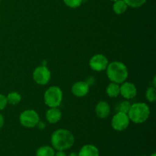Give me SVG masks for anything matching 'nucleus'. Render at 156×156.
<instances>
[{
	"instance_id": "nucleus-11",
	"label": "nucleus",
	"mask_w": 156,
	"mask_h": 156,
	"mask_svg": "<svg viewBox=\"0 0 156 156\" xmlns=\"http://www.w3.org/2000/svg\"><path fill=\"white\" fill-rule=\"evenodd\" d=\"M95 113L101 119H105L110 115L111 107L105 101H101L95 107Z\"/></svg>"
},
{
	"instance_id": "nucleus-20",
	"label": "nucleus",
	"mask_w": 156,
	"mask_h": 156,
	"mask_svg": "<svg viewBox=\"0 0 156 156\" xmlns=\"http://www.w3.org/2000/svg\"><path fill=\"white\" fill-rule=\"evenodd\" d=\"M123 1L126 2L128 7L136 9V8H140L143 6L147 0H123Z\"/></svg>"
},
{
	"instance_id": "nucleus-5",
	"label": "nucleus",
	"mask_w": 156,
	"mask_h": 156,
	"mask_svg": "<svg viewBox=\"0 0 156 156\" xmlns=\"http://www.w3.org/2000/svg\"><path fill=\"white\" fill-rule=\"evenodd\" d=\"M20 123L26 128H33L37 125L40 121V116L34 110H26L19 116Z\"/></svg>"
},
{
	"instance_id": "nucleus-6",
	"label": "nucleus",
	"mask_w": 156,
	"mask_h": 156,
	"mask_svg": "<svg viewBox=\"0 0 156 156\" xmlns=\"http://www.w3.org/2000/svg\"><path fill=\"white\" fill-rule=\"evenodd\" d=\"M51 73L46 66L42 65L37 67L33 73V79L37 85H45L50 82Z\"/></svg>"
},
{
	"instance_id": "nucleus-24",
	"label": "nucleus",
	"mask_w": 156,
	"mask_h": 156,
	"mask_svg": "<svg viewBox=\"0 0 156 156\" xmlns=\"http://www.w3.org/2000/svg\"><path fill=\"white\" fill-rule=\"evenodd\" d=\"M37 126H38V128L41 129H43L45 128V124H44V122H42V121H39V123H37Z\"/></svg>"
},
{
	"instance_id": "nucleus-1",
	"label": "nucleus",
	"mask_w": 156,
	"mask_h": 156,
	"mask_svg": "<svg viewBox=\"0 0 156 156\" xmlns=\"http://www.w3.org/2000/svg\"><path fill=\"white\" fill-rule=\"evenodd\" d=\"M75 137L71 131L66 129H59L54 131L51 136V144L57 151H65L74 145Z\"/></svg>"
},
{
	"instance_id": "nucleus-14",
	"label": "nucleus",
	"mask_w": 156,
	"mask_h": 156,
	"mask_svg": "<svg viewBox=\"0 0 156 156\" xmlns=\"http://www.w3.org/2000/svg\"><path fill=\"white\" fill-rule=\"evenodd\" d=\"M106 93L110 98H117L120 94V85L111 82L106 88Z\"/></svg>"
},
{
	"instance_id": "nucleus-23",
	"label": "nucleus",
	"mask_w": 156,
	"mask_h": 156,
	"mask_svg": "<svg viewBox=\"0 0 156 156\" xmlns=\"http://www.w3.org/2000/svg\"><path fill=\"white\" fill-rule=\"evenodd\" d=\"M4 123H5V120L3 116L0 114V129L2 128V126H4Z\"/></svg>"
},
{
	"instance_id": "nucleus-16",
	"label": "nucleus",
	"mask_w": 156,
	"mask_h": 156,
	"mask_svg": "<svg viewBox=\"0 0 156 156\" xmlns=\"http://www.w3.org/2000/svg\"><path fill=\"white\" fill-rule=\"evenodd\" d=\"M54 149L49 146H41L36 152V156H54Z\"/></svg>"
},
{
	"instance_id": "nucleus-9",
	"label": "nucleus",
	"mask_w": 156,
	"mask_h": 156,
	"mask_svg": "<svg viewBox=\"0 0 156 156\" xmlns=\"http://www.w3.org/2000/svg\"><path fill=\"white\" fill-rule=\"evenodd\" d=\"M120 94L126 100H130L136 96L137 88L132 82H124L120 85Z\"/></svg>"
},
{
	"instance_id": "nucleus-29",
	"label": "nucleus",
	"mask_w": 156,
	"mask_h": 156,
	"mask_svg": "<svg viewBox=\"0 0 156 156\" xmlns=\"http://www.w3.org/2000/svg\"><path fill=\"white\" fill-rule=\"evenodd\" d=\"M140 156H147V155H140Z\"/></svg>"
},
{
	"instance_id": "nucleus-25",
	"label": "nucleus",
	"mask_w": 156,
	"mask_h": 156,
	"mask_svg": "<svg viewBox=\"0 0 156 156\" xmlns=\"http://www.w3.org/2000/svg\"><path fill=\"white\" fill-rule=\"evenodd\" d=\"M54 156H66V155L63 151H58L56 153H55Z\"/></svg>"
},
{
	"instance_id": "nucleus-4",
	"label": "nucleus",
	"mask_w": 156,
	"mask_h": 156,
	"mask_svg": "<svg viewBox=\"0 0 156 156\" xmlns=\"http://www.w3.org/2000/svg\"><path fill=\"white\" fill-rule=\"evenodd\" d=\"M62 91L58 86H51L45 91L44 103L49 108H59L62 101Z\"/></svg>"
},
{
	"instance_id": "nucleus-19",
	"label": "nucleus",
	"mask_w": 156,
	"mask_h": 156,
	"mask_svg": "<svg viewBox=\"0 0 156 156\" xmlns=\"http://www.w3.org/2000/svg\"><path fill=\"white\" fill-rule=\"evenodd\" d=\"M146 98L147 101L151 103H153L156 100V90L155 87H149L147 88L146 92Z\"/></svg>"
},
{
	"instance_id": "nucleus-26",
	"label": "nucleus",
	"mask_w": 156,
	"mask_h": 156,
	"mask_svg": "<svg viewBox=\"0 0 156 156\" xmlns=\"http://www.w3.org/2000/svg\"><path fill=\"white\" fill-rule=\"evenodd\" d=\"M69 156H79V155H78V153H76V152H71V153L69 155Z\"/></svg>"
},
{
	"instance_id": "nucleus-21",
	"label": "nucleus",
	"mask_w": 156,
	"mask_h": 156,
	"mask_svg": "<svg viewBox=\"0 0 156 156\" xmlns=\"http://www.w3.org/2000/svg\"><path fill=\"white\" fill-rule=\"evenodd\" d=\"M64 4L71 9H76L82 4L83 0H62Z\"/></svg>"
},
{
	"instance_id": "nucleus-15",
	"label": "nucleus",
	"mask_w": 156,
	"mask_h": 156,
	"mask_svg": "<svg viewBox=\"0 0 156 156\" xmlns=\"http://www.w3.org/2000/svg\"><path fill=\"white\" fill-rule=\"evenodd\" d=\"M127 9V5L123 0H117V1L114 2L113 10H114V13L117 14V15H122V14L125 13Z\"/></svg>"
},
{
	"instance_id": "nucleus-8",
	"label": "nucleus",
	"mask_w": 156,
	"mask_h": 156,
	"mask_svg": "<svg viewBox=\"0 0 156 156\" xmlns=\"http://www.w3.org/2000/svg\"><path fill=\"white\" fill-rule=\"evenodd\" d=\"M108 59L105 55L95 54L89 60V66L95 72H101L107 69L108 65Z\"/></svg>"
},
{
	"instance_id": "nucleus-17",
	"label": "nucleus",
	"mask_w": 156,
	"mask_h": 156,
	"mask_svg": "<svg viewBox=\"0 0 156 156\" xmlns=\"http://www.w3.org/2000/svg\"><path fill=\"white\" fill-rule=\"evenodd\" d=\"M8 104L12 105H16L21 101V95L17 91H12L6 96Z\"/></svg>"
},
{
	"instance_id": "nucleus-28",
	"label": "nucleus",
	"mask_w": 156,
	"mask_h": 156,
	"mask_svg": "<svg viewBox=\"0 0 156 156\" xmlns=\"http://www.w3.org/2000/svg\"><path fill=\"white\" fill-rule=\"evenodd\" d=\"M110 1H112V2H116V1H117V0H110Z\"/></svg>"
},
{
	"instance_id": "nucleus-10",
	"label": "nucleus",
	"mask_w": 156,
	"mask_h": 156,
	"mask_svg": "<svg viewBox=\"0 0 156 156\" xmlns=\"http://www.w3.org/2000/svg\"><path fill=\"white\" fill-rule=\"evenodd\" d=\"M71 91L76 97H85L89 91V85L85 81H79L73 84Z\"/></svg>"
},
{
	"instance_id": "nucleus-12",
	"label": "nucleus",
	"mask_w": 156,
	"mask_h": 156,
	"mask_svg": "<svg viewBox=\"0 0 156 156\" xmlns=\"http://www.w3.org/2000/svg\"><path fill=\"white\" fill-rule=\"evenodd\" d=\"M62 117V112L58 108H50L46 113V119L50 123H56Z\"/></svg>"
},
{
	"instance_id": "nucleus-3",
	"label": "nucleus",
	"mask_w": 156,
	"mask_h": 156,
	"mask_svg": "<svg viewBox=\"0 0 156 156\" xmlns=\"http://www.w3.org/2000/svg\"><path fill=\"white\" fill-rule=\"evenodd\" d=\"M128 116L134 123H143L149 119L150 116V109L148 105L143 102H138L131 105Z\"/></svg>"
},
{
	"instance_id": "nucleus-13",
	"label": "nucleus",
	"mask_w": 156,
	"mask_h": 156,
	"mask_svg": "<svg viewBox=\"0 0 156 156\" xmlns=\"http://www.w3.org/2000/svg\"><path fill=\"white\" fill-rule=\"evenodd\" d=\"M79 156H99V150L94 145H85L79 150Z\"/></svg>"
},
{
	"instance_id": "nucleus-30",
	"label": "nucleus",
	"mask_w": 156,
	"mask_h": 156,
	"mask_svg": "<svg viewBox=\"0 0 156 156\" xmlns=\"http://www.w3.org/2000/svg\"><path fill=\"white\" fill-rule=\"evenodd\" d=\"M0 3H1V0H0Z\"/></svg>"
},
{
	"instance_id": "nucleus-22",
	"label": "nucleus",
	"mask_w": 156,
	"mask_h": 156,
	"mask_svg": "<svg viewBox=\"0 0 156 156\" xmlns=\"http://www.w3.org/2000/svg\"><path fill=\"white\" fill-rule=\"evenodd\" d=\"M8 101L7 98H6V96H5L4 94H1L0 93V111H2L5 108V107L7 106Z\"/></svg>"
},
{
	"instance_id": "nucleus-2",
	"label": "nucleus",
	"mask_w": 156,
	"mask_h": 156,
	"mask_svg": "<svg viewBox=\"0 0 156 156\" xmlns=\"http://www.w3.org/2000/svg\"><path fill=\"white\" fill-rule=\"evenodd\" d=\"M106 70L108 79L112 82L117 84H122L126 82L129 75L126 66L119 61L108 63Z\"/></svg>"
},
{
	"instance_id": "nucleus-18",
	"label": "nucleus",
	"mask_w": 156,
	"mask_h": 156,
	"mask_svg": "<svg viewBox=\"0 0 156 156\" xmlns=\"http://www.w3.org/2000/svg\"><path fill=\"white\" fill-rule=\"evenodd\" d=\"M130 107H131L130 102L125 100V101H121L120 103H119L118 105H117L116 110L117 111V112H122V113H125V114H128Z\"/></svg>"
},
{
	"instance_id": "nucleus-27",
	"label": "nucleus",
	"mask_w": 156,
	"mask_h": 156,
	"mask_svg": "<svg viewBox=\"0 0 156 156\" xmlns=\"http://www.w3.org/2000/svg\"><path fill=\"white\" fill-rule=\"evenodd\" d=\"M150 156H156V153H155V152H154V153H152Z\"/></svg>"
},
{
	"instance_id": "nucleus-7",
	"label": "nucleus",
	"mask_w": 156,
	"mask_h": 156,
	"mask_svg": "<svg viewBox=\"0 0 156 156\" xmlns=\"http://www.w3.org/2000/svg\"><path fill=\"white\" fill-rule=\"evenodd\" d=\"M129 123L130 120L127 114L117 112L111 120V126L114 130L121 132L125 130L129 126Z\"/></svg>"
}]
</instances>
